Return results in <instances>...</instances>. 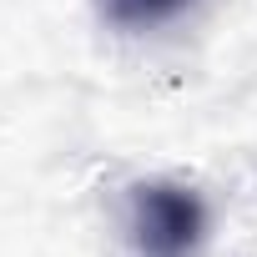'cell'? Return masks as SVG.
I'll return each mask as SVG.
<instances>
[{"label":"cell","instance_id":"cell-1","mask_svg":"<svg viewBox=\"0 0 257 257\" xmlns=\"http://www.w3.org/2000/svg\"><path fill=\"white\" fill-rule=\"evenodd\" d=\"M137 257H197L207 242V207L182 182H142L126 197Z\"/></svg>","mask_w":257,"mask_h":257},{"label":"cell","instance_id":"cell-2","mask_svg":"<svg viewBox=\"0 0 257 257\" xmlns=\"http://www.w3.org/2000/svg\"><path fill=\"white\" fill-rule=\"evenodd\" d=\"M101 6H106V16H111L116 26L147 31V26H162V21H172L177 11H187L192 0H101Z\"/></svg>","mask_w":257,"mask_h":257}]
</instances>
